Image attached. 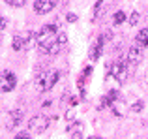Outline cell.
<instances>
[{
    "mask_svg": "<svg viewBox=\"0 0 148 139\" xmlns=\"http://www.w3.org/2000/svg\"><path fill=\"white\" fill-rule=\"evenodd\" d=\"M101 51H103V38H99V40L92 45L90 53H88V55H90V60H98L99 55H101Z\"/></svg>",
    "mask_w": 148,
    "mask_h": 139,
    "instance_id": "8",
    "label": "cell"
},
{
    "mask_svg": "<svg viewBox=\"0 0 148 139\" xmlns=\"http://www.w3.org/2000/svg\"><path fill=\"white\" fill-rule=\"evenodd\" d=\"M15 139H30V136H28L26 132H21V133H19V136L15 137Z\"/></svg>",
    "mask_w": 148,
    "mask_h": 139,
    "instance_id": "17",
    "label": "cell"
},
{
    "mask_svg": "<svg viewBox=\"0 0 148 139\" xmlns=\"http://www.w3.org/2000/svg\"><path fill=\"white\" fill-rule=\"evenodd\" d=\"M6 25H8V21H6L4 17H0V30H4V28H6Z\"/></svg>",
    "mask_w": 148,
    "mask_h": 139,
    "instance_id": "19",
    "label": "cell"
},
{
    "mask_svg": "<svg viewBox=\"0 0 148 139\" xmlns=\"http://www.w3.org/2000/svg\"><path fill=\"white\" fill-rule=\"evenodd\" d=\"M126 21V13H124V11H116L114 15H112V23H114V25H120V23H124Z\"/></svg>",
    "mask_w": 148,
    "mask_h": 139,
    "instance_id": "12",
    "label": "cell"
},
{
    "mask_svg": "<svg viewBox=\"0 0 148 139\" xmlns=\"http://www.w3.org/2000/svg\"><path fill=\"white\" fill-rule=\"evenodd\" d=\"M54 8H56V2L54 0H36L34 2V10H36V13H49V11H53Z\"/></svg>",
    "mask_w": 148,
    "mask_h": 139,
    "instance_id": "5",
    "label": "cell"
},
{
    "mask_svg": "<svg viewBox=\"0 0 148 139\" xmlns=\"http://www.w3.org/2000/svg\"><path fill=\"white\" fill-rule=\"evenodd\" d=\"M86 139H101V137H98V136H92V137H86Z\"/></svg>",
    "mask_w": 148,
    "mask_h": 139,
    "instance_id": "22",
    "label": "cell"
},
{
    "mask_svg": "<svg viewBox=\"0 0 148 139\" xmlns=\"http://www.w3.org/2000/svg\"><path fill=\"white\" fill-rule=\"evenodd\" d=\"M127 72H130V68H127L126 60H118V62H114L111 66V77L116 79L118 83H124L127 79Z\"/></svg>",
    "mask_w": 148,
    "mask_h": 139,
    "instance_id": "1",
    "label": "cell"
},
{
    "mask_svg": "<svg viewBox=\"0 0 148 139\" xmlns=\"http://www.w3.org/2000/svg\"><path fill=\"white\" fill-rule=\"evenodd\" d=\"M66 118H68V120H71V118H73V109H69L68 113H66Z\"/></svg>",
    "mask_w": 148,
    "mask_h": 139,
    "instance_id": "20",
    "label": "cell"
},
{
    "mask_svg": "<svg viewBox=\"0 0 148 139\" xmlns=\"http://www.w3.org/2000/svg\"><path fill=\"white\" fill-rule=\"evenodd\" d=\"M131 111H133V113H141L143 111V102H135L133 105H131Z\"/></svg>",
    "mask_w": 148,
    "mask_h": 139,
    "instance_id": "16",
    "label": "cell"
},
{
    "mask_svg": "<svg viewBox=\"0 0 148 139\" xmlns=\"http://www.w3.org/2000/svg\"><path fill=\"white\" fill-rule=\"evenodd\" d=\"M137 45L139 47H148V28H143L141 32L137 34Z\"/></svg>",
    "mask_w": 148,
    "mask_h": 139,
    "instance_id": "9",
    "label": "cell"
},
{
    "mask_svg": "<svg viewBox=\"0 0 148 139\" xmlns=\"http://www.w3.org/2000/svg\"><path fill=\"white\" fill-rule=\"evenodd\" d=\"M47 126H49V118L43 117V115H36V117H32L28 120V132L41 133V132H45V130H47Z\"/></svg>",
    "mask_w": 148,
    "mask_h": 139,
    "instance_id": "2",
    "label": "cell"
},
{
    "mask_svg": "<svg viewBox=\"0 0 148 139\" xmlns=\"http://www.w3.org/2000/svg\"><path fill=\"white\" fill-rule=\"evenodd\" d=\"M21 120H23V111H21V109H13L10 115H8L6 128H8V130L15 128V126H19V124H21Z\"/></svg>",
    "mask_w": 148,
    "mask_h": 139,
    "instance_id": "7",
    "label": "cell"
},
{
    "mask_svg": "<svg viewBox=\"0 0 148 139\" xmlns=\"http://www.w3.org/2000/svg\"><path fill=\"white\" fill-rule=\"evenodd\" d=\"M112 111H114V115H118V117H124V115H126V105H124V102L116 100V102L112 103Z\"/></svg>",
    "mask_w": 148,
    "mask_h": 139,
    "instance_id": "10",
    "label": "cell"
},
{
    "mask_svg": "<svg viewBox=\"0 0 148 139\" xmlns=\"http://www.w3.org/2000/svg\"><path fill=\"white\" fill-rule=\"evenodd\" d=\"M25 45H26V41H25V38H23V36H15L13 38V49H15V51H23Z\"/></svg>",
    "mask_w": 148,
    "mask_h": 139,
    "instance_id": "11",
    "label": "cell"
},
{
    "mask_svg": "<svg viewBox=\"0 0 148 139\" xmlns=\"http://www.w3.org/2000/svg\"><path fill=\"white\" fill-rule=\"evenodd\" d=\"M141 60H143V47L133 45V47L127 49V64H131V66H137Z\"/></svg>",
    "mask_w": 148,
    "mask_h": 139,
    "instance_id": "6",
    "label": "cell"
},
{
    "mask_svg": "<svg viewBox=\"0 0 148 139\" xmlns=\"http://www.w3.org/2000/svg\"><path fill=\"white\" fill-rule=\"evenodd\" d=\"M73 139H83V136H81V132H75V133H73Z\"/></svg>",
    "mask_w": 148,
    "mask_h": 139,
    "instance_id": "21",
    "label": "cell"
},
{
    "mask_svg": "<svg viewBox=\"0 0 148 139\" xmlns=\"http://www.w3.org/2000/svg\"><path fill=\"white\" fill-rule=\"evenodd\" d=\"M68 21H69V23H75V21H77V15H75V13H68Z\"/></svg>",
    "mask_w": 148,
    "mask_h": 139,
    "instance_id": "18",
    "label": "cell"
},
{
    "mask_svg": "<svg viewBox=\"0 0 148 139\" xmlns=\"http://www.w3.org/2000/svg\"><path fill=\"white\" fill-rule=\"evenodd\" d=\"M58 79H60V73H58V72H49V73H43V81H41V83L38 85V88H40L41 92H49L51 88H53L54 85L58 83Z\"/></svg>",
    "mask_w": 148,
    "mask_h": 139,
    "instance_id": "4",
    "label": "cell"
},
{
    "mask_svg": "<svg viewBox=\"0 0 148 139\" xmlns=\"http://www.w3.org/2000/svg\"><path fill=\"white\" fill-rule=\"evenodd\" d=\"M17 85V77L13 72H2L0 73V92H11Z\"/></svg>",
    "mask_w": 148,
    "mask_h": 139,
    "instance_id": "3",
    "label": "cell"
},
{
    "mask_svg": "<svg viewBox=\"0 0 148 139\" xmlns=\"http://www.w3.org/2000/svg\"><path fill=\"white\" fill-rule=\"evenodd\" d=\"M6 4H8V6H13V8H21L23 4H26V2H25V0H8Z\"/></svg>",
    "mask_w": 148,
    "mask_h": 139,
    "instance_id": "15",
    "label": "cell"
},
{
    "mask_svg": "<svg viewBox=\"0 0 148 139\" xmlns=\"http://www.w3.org/2000/svg\"><path fill=\"white\" fill-rule=\"evenodd\" d=\"M139 19H141V15H139L137 11H133V13H131L130 17H127V23H130L131 26H135V25H137V23H139Z\"/></svg>",
    "mask_w": 148,
    "mask_h": 139,
    "instance_id": "13",
    "label": "cell"
},
{
    "mask_svg": "<svg viewBox=\"0 0 148 139\" xmlns=\"http://www.w3.org/2000/svg\"><path fill=\"white\" fill-rule=\"evenodd\" d=\"M56 43L60 45V47H62V45H66V43H68V36H66V32H60V34L56 36Z\"/></svg>",
    "mask_w": 148,
    "mask_h": 139,
    "instance_id": "14",
    "label": "cell"
}]
</instances>
